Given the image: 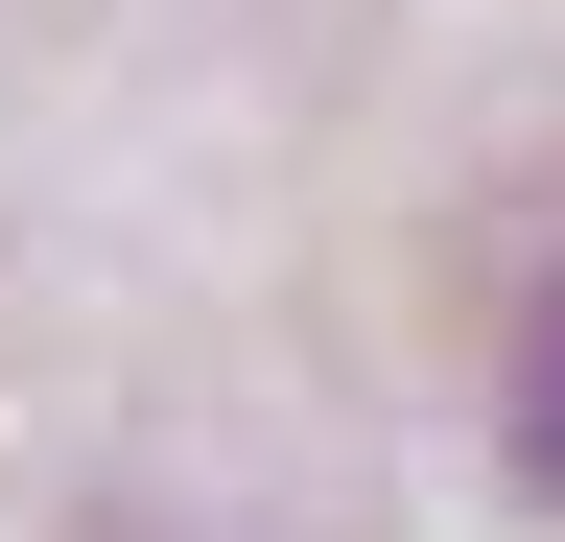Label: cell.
<instances>
[{
    "mask_svg": "<svg viewBox=\"0 0 565 542\" xmlns=\"http://www.w3.org/2000/svg\"><path fill=\"white\" fill-rule=\"evenodd\" d=\"M494 425H519V496H565V284L519 307V401H494Z\"/></svg>",
    "mask_w": 565,
    "mask_h": 542,
    "instance_id": "6da1fadb",
    "label": "cell"
}]
</instances>
